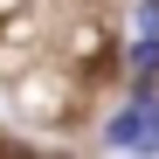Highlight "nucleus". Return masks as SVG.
<instances>
[{"label": "nucleus", "instance_id": "obj_2", "mask_svg": "<svg viewBox=\"0 0 159 159\" xmlns=\"http://www.w3.org/2000/svg\"><path fill=\"white\" fill-rule=\"evenodd\" d=\"M131 76H139V90L159 76V35H139V48H131Z\"/></svg>", "mask_w": 159, "mask_h": 159}, {"label": "nucleus", "instance_id": "obj_1", "mask_svg": "<svg viewBox=\"0 0 159 159\" xmlns=\"http://www.w3.org/2000/svg\"><path fill=\"white\" fill-rule=\"evenodd\" d=\"M104 139H111V145H131V152H159V97L139 90L111 125H104Z\"/></svg>", "mask_w": 159, "mask_h": 159}]
</instances>
